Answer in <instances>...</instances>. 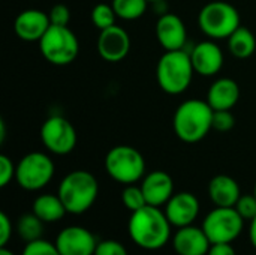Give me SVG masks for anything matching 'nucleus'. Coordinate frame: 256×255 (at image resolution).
I'll return each mask as SVG.
<instances>
[{"label":"nucleus","instance_id":"nucleus-1","mask_svg":"<svg viewBox=\"0 0 256 255\" xmlns=\"http://www.w3.org/2000/svg\"><path fill=\"white\" fill-rule=\"evenodd\" d=\"M171 222L165 212L156 206L146 204L132 212L128 231L135 245L146 251H158L171 239Z\"/></svg>","mask_w":256,"mask_h":255},{"label":"nucleus","instance_id":"nucleus-2","mask_svg":"<svg viewBox=\"0 0 256 255\" xmlns=\"http://www.w3.org/2000/svg\"><path fill=\"white\" fill-rule=\"evenodd\" d=\"M213 113L207 101L188 99L183 101L172 117L174 134L183 143H198L213 129Z\"/></svg>","mask_w":256,"mask_h":255},{"label":"nucleus","instance_id":"nucleus-3","mask_svg":"<svg viewBox=\"0 0 256 255\" xmlns=\"http://www.w3.org/2000/svg\"><path fill=\"white\" fill-rule=\"evenodd\" d=\"M57 194L63 201L68 213L82 215L98 200L99 183L90 171L75 170L62 179Z\"/></svg>","mask_w":256,"mask_h":255},{"label":"nucleus","instance_id":"nucleus-4","mask_svg":"<svg viewBox=\"0 0 256 255\" xmlns=\"http://www.w3.org/2000/svg\"><path fill=\"white\" fill-rule=\"evenodd\" d=\"M195 69L188 50L165 51L156 66L159 87L168 95H182L192 83Z\"/></svg>","mask_w":256,"mask_h":255},{"label":"nucleus","instance_id":"nucleus-5","mask_svg":"<svg viewBox=\"0 0 256 255\" xmlns=\"http://www.w3.org/2000/svg\"><path fill=\"white\" fill-rule=\"evenodd\" d=\"M105 170L112 180L122 185H134L146 176V159L132 146H114L105 156Z\"/></svg>","mask_w":256,"mask_h":255},{"label":"nucleus","instance_id":"nucleus-6","mask_svg":"<svg viewBox=\"0 0 256 255\" xmlns=\"http://www.w3.org/2000/svg\"><path fill=\"white\" fill-rule=\"evenodd\" d=\"M237 8L224 0H213L204 5L198 14L200 30L210 39H228L240 24Z\"/></svg>","mask_w":256,"mask_h":255},{"label":"nucleus","instance_id":"nucleus-7","mask_svg":"<svg viewBox=\"0 0 256 255\" xmlns=\"http://www.w3.org/2000/svg\"><path fill=\"white\" fill-rule=\"evenodd\" d=\"M38 44L44 59L56 66L70 65L80 53L78 38L69 26L51 24Z\"/></svg>","mask_w":256,"mask_h":255},{"label":"nucleus","instance_id":"nucleus-8","mask_svg":"<svg viewBox=\"0 0 256 255\" xmlns=\"http://www.w3.org/2000/svg\"><path fill=\"white\" fill-rule=\"evenodd\" d=\"M54 171V162L46 153L30 152L18 161L15 182L26 191H39L52 180Z\"/></svg>","mask_w":256,"mask_h":255},{"label":"nucleus","instance_id":"nucleus-9","mask_svg":"<svg viewBox=\"0 0 256 255\" xmlns=\"http://www.w3.org/2000/svg\"><path fill=\"white\" fill-rule=\"evenodd\" d=\"M243 227L244 219L236 207H214L202 224L212 243H232L242 234Z\"/></svg>","mask_w":256,"mask_h":255},{"label":"nucleus","instance_id":"nucleus-10","mask_svg":"<svg viewBox=\"0 0 256 255\" xmlns=\"http://www.w3.org/2000/svg\"><path fill=\"white\" fill-rule=\"evenodd\" d=\"M76 131L63 116H50L40 126V141L52 155H68L76 146Z\"/></svg>","mask_w":256,"mask_h":255},{"label":"nucleus","instance_id":"nucleus-11","mask_svg":"<svg viewBox=\"0 0 256 255\" xmlns=\"http://www.w3.org/2000/svg\"><path fill=\"white\" fill-rule=\"evenodd\" d=\"M54 243L62 255H94L98 246L94 234L78 225L63 228Z\"/></svg>","mask_w":256,"mask_h":255},{"label":"nucleus","instance_id":"nucleus-12","mask_svg":"<svg viewBox=\"0 0 256 255\" xmlns=\"http://www.w3.org/2000/svg\"><path fill=\"white\" fill-rule=\"evenodd\" d=\"M130 51V36L129 33L114 24L105 30H100L98 38V53L110 63L122 62Z\"/></svg>","mask_w":256,"mask_h":255},{"label":"nucleus","instance_id":"nucleus-13","mask_svg":"<svg viewBox=\"0 0 256 255\" xmlns=\"http://www.w3.org/2000/svg\"><path fill=\"white\" fill-rule=\"evenodd\" d=\"M154 32L160 47L165 51L184 50L188 41V30L184 21L178 15L172 12H165L159 15Z\"/></svg>","mask_w":256,"mask_h":255},{"label":"nucleus","instance_id":"nucleus-14","mask_svg":"<svg viewBox=\"0 0 256 255\" xmlns=\"http://www.w3.org/2000/svg\"><path fill=\"white\" fill-rule=\"evenodd\" d=\"M195 74L201 77H214L224 66V51L214 39L202 41L189 51Z\"/></svg>","mask_w":256,"mask_h":255},{"label":"nucleus","instance_id":"nucleus-15","mask_svg":"<svg viewBox=\"0 0 256 255\" xmlns=\"http://www.w3.org/2000/svg\"><path fill=\"white\" fill-rule=\"evenodd\" d=\"M50 26L48 14L40 9H24L14 21L15 35L24 42H39Z\"/></svg>","mask_w":256,"mask_h":255},{"label":"nucleus","instance_id":"nucleus-16","mask_svg":"<svg viewBox=\"0 0 256 255\" xmlns=\"http://www.w3.org/2000/svg\"><path fill=\"white\" fill-rule=\"evenodd\" d=\"M165 213L172 227L192 225L200 213V201L192 192L174 194L165 204Z\"/></svg>","mask_w":256,"mask_h":255},{"label":"nucleus","instance_id":"nucleus-17","mask_svg":"<svg viewBox=\"0 0 256 255\" xmlns=\"http://www.w3.org/2000/svg\"><path fill=\"white\" fill-rule=\"evenodd\" d=\"M141 189L144 192L147 204L160 207L166 204L174 195V182L166 171L154 170L142 177Z\"/></svg>","mask_w":256,"mask_h":255},{"label":"nucleus","instance_id":"nucleus-18","mask_svg":"<svg viewBox=\"0 0 256 255\" xmlns=\"http://www.w3.org/2000/svg\"><path fill=\"white\" fill-rule=\"evenodd\" d=\"M210 246L212 242L202 227L186 225L172 236V248L177 255H207Z\"/></svg>","mask_w":256,"mask_h":255},{"label":"nucleus","instance_id":"nucleus-19","mask_svg":"<svg viewBox=\"0 0 256 255\" xmlns=\"http://www.w3.org/2000/svg\"><path fill=\"white\" fill-rule=\"evenodd\" d=\"M240 99V86L236 80L218 78L207 92V102L213 110H231Z\"/></svg>","mask_w":256,"mask_h":255},{"label":"nucleus","instance_id":"nucleus-20","mask_svg":"<svg viewBox=\"0 0 256 255\" xmlns=\"http://www.w3.org/2000/svg\"><path fill=\"white\" fill-rule=\"evenodd\" d=\"M208 197L216 207H234L242 197L240 185L231 176L218 174L208 183Z\"/></svg>","mask_w":256,"mask_h":255},{"label":"nucleus","instance_id":"nucleus-21","mask_svg":"<svg viewBox=\"0 0 256 255\" xmlns=\"http://www.w3.org/2000/svg\"><path fill=\"white\" fill-rule=\"evenodd\" d=\"M32 212L42 221V222H57L63 219L68 213L63 201L60 200L58 194H42L36 197L32 206Z\"/></svg>","mask_w":256,"mask_h":255},{"label":"nucleus","instance_id":"nucleus-22","mask_svg":"<svg viewBox=\"0 0 256 255\" xmlns=\"http://www.w3.org/2000/svg\"><path fill=\"white\" fill-rule=\"evenodd\" d=\"M228 50L237 59H248L256 50L255 35L243 26H238L228 38Z\"/></svg>","mask_w":256,"mask_h":255},{"label":"nucleus","instance_id":"nucleus-23","mask_svg":"<svg viewBox=\"0 0 256 255\" xmlns=\"http://www.w3.org/2000/svg\"><path fill=\"white\" fill-rule=\"evenodd\" d=\"M44 224L45 222H42L33 212L22 215L16 222V233L24 242L30 243L38 239H42Z\"/></svg>","mask_w":256,"mask_h":255},{"label":"nucleus","instance_id":"nucleus-24","mask_svg":"<svg viewBox=\"0 0 256 255\" xmlns=\"http://www.w3.org/2000/svg\"><path fill=\"white\" fill-rule=\"evenodd\" d=\"M148 0H112L111 5L117 14V18L124 21H134L141 18L148 6Z\"/></svg>","mask_w":256,"mask_h":255},{"label":"nucleus","instance_id":"nucleus-25","mask_svg":"<svg viewBox=\"0 0 256 255\" xmlns=\"http://www.w3.org/2000/svg\"><path fill=\"white\" fill-rule=\"evenodd\" d=\"M90 18L92 23L96 29L99 30H105L111 26L116 24L117 20V14L112 8V5L108 3H98L93 6L92 12H90Z\"/></svg>","mask_w":256,"mask_h":255},{"label":"nucleus","instance_id":"nucleus-26","mask_svg":"<svg viewBox=\"0 0 256 255\" xmlns=\"http://www.w3.org/2000/svg\"><path fill=\"white\" fill-rule=\"evenodd\" d=\"M122 201H123L124 207L129 209L130 212L140 210L141 207H144L147 204L141 186H135V183L126 185V188L122 192Z\"/></svg>","mask_w":256,"mask_h":255},{"label":"nucleus","instance_id":"nucleus-27","mask_svg":"<svg viewBox=\"0 0 256 255\" xmlns=\"http://www.w3.org/2000/svg\"><path fill=\"white\" fill-rule=\"evenodd\" d=\"M21 255H62L57 249L56 243H51L44 239H38L26 245Z\"/></svg>","mask_w":256,"mask_h":255},{"label":"nucleus","instance_id":"nucleus-28","mask_svg":"<svg viewBox=\"0 0 256 255\" xmlns=\"http://www.w3.org/2000/svg\"><path fill=\"white\" fill-rule=\"evenodd\" d=\"M236 117L231 110H214L213 113V129L218 132H228L234 128Z\"/></svg>","mask_w":256,"mask_h":255},{"label":"nucleus","instance_id":"nucleus-29","mask_svg":"<svg viewBox=\"0 0 256 255\" xmlns=\"http://www.w3.org/2000/svg\"><path fill=\"white\" fill-rule=\"evenodd\" d=\"M237 209V212L243 216V219H249L252 221L256 216V197L255 194H246L242 195L237 201V204L234 206Z\"/></svg>","mask_w":256,"mask_h":255},{"label":"nucleus","instance_id":"nucleus-30","mask_svg":"<svg viewBox=\"0 0 256 255\" xmlns=\"http://www.w3.org/2000/svg\"><path fill=\"white\" fill-rule=\"evenodd\" d=\"M50 21L52 26H69L70 23V11L66 5L57 3L48 12Z\"/></svg>","mask_w":256,"mask_h":255},{"label":"nucleus","instance_id":"nucleus-31","mask_svg":"<svg viewBox=\"0 0 256 255\" xmlns=\"http://www.w3.org/2000/svg\"><path fill=\"white\" fill-rule=\"evenodd\" d=\"M16 165L12 162V159L6 155H0V186L4 188L15 179Z\"/></svg>","mask_w":256,"mask_h":255},{"label":"nucleus","instance_id":"nucleus-32","mask_svg":"<svg viewBox=\"0 0 256 255\" xmlns=\"http://www.w3.org/2000/svg\"><path fill=\"white\" fill-rule=\"evenodd\" d=\"M94 255H128L123 243L117 240H102L98 243Z\"/></svg>","mask_w":256,"mask_h":255},{"label":"nucleus","instance_id":"nucleus-33","mask_svg":"<svg viewBox=\"0 0 256 255\" xmlns=\"http://www.w3.org/2000/svg\"><path fill=\"white\" fill-rule=\"evenodd\" d=\"M12 237V222L4 212H0V246H6V243Z\"/></svg>","mask_w":256,"mask_h":255},{"label":"nucleus","instance_id":"nucleus-34","mask_svg":"<svg viewBox=\"0 0 256 255\" xmlns=\"http://www.w3.org/2000/svg\"><path fill=\"white\" fill-rule=\"evenodd\" d=\"M207 255H237L231 243H212Z\"/></svg>","mask_w":256,"mask_h":255},{"label":"nucleus","instance_id":"nucleus-35","mask_svg":"<svg viewBox=\"0 0 256 255\" xmlns=\"http://www.w3.org/2000/svg\"><path fill=\"white\" fill-rule=\"evenodd\" d=\"M249 239L252 245L256 248V216L250 221V228H249Z\"/></svg>","mask_w":256,"mask_h":255},{"label":"nucleus","instance_id":"nucleus-36","mask_svg":"<svg viewBox=\"0 0 256 255\" xmlns=\"http://www.w3.org/2000/svg\"><path fill=\"white\" fill-rule=\"evenodd\" d=\"M4 137H6V126H4V122L0 120V143L4 141Z\"/></svg>","mask_w":256,"mask_h":255},{"label":"nucleus","instance_id":"nucleus-37","mask_svg":"<svg viewBox=\"0 0 256 255\" xmlns=\"http://www.w3.org/2000/svg\"><path fill=\"white\" fill-rule=\"evenodd\" d=\"M0 255H15V254H14L12 251H9L6 246H3V248L0 249Z\"/></svg>","mask_w":256,"mask_h":255},{"label":"nucleus","instance_id":"nucleus-38","mask_svg":"<svg viewBox=\"0 0 256 255\" xmlns=\"http://www.w3.org/2000/svg\"><path fill=\"white\" fill-rule=\"evenodd\" d=\"M150 3H156V2H162V0H148Z\"/></svg>","mask_w":256,"mask_h":255},{"label":"nucleus","instance_id":"nucleus-39","mask_svg":"<svg viewBox=\"0 0 256 255\" xmlns=\"http://www.w3.org/2000/svg\"><path fill=\"white\" fill-rule=\"evenodd\" d=\"M254 194H255V197H256V183H255V189H254Z\"/></svg>","mask_w":256,"mask_h":255}]
</instances>
